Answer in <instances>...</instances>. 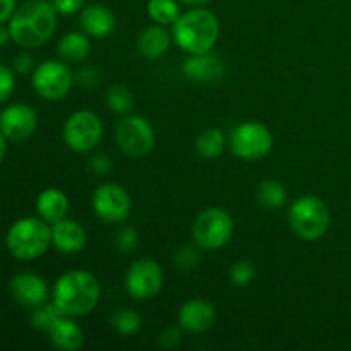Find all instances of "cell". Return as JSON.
Returning <instances> with one entry per match:
<instances>
[{
	"label": "cell",
	"mask_w": 351,
	"mask_h": 351,
	"mask_svg": "<svg viewBox=\"0 0 351 351\" xmlns=\"http://www.w3.org/2000/svg\"><path fill=\"white\" fill-rule=\"evenodd\" d=\"M10 291L17 304L27 308H36L48 298V285L40 274L19 273L10 281Z\"/></svg>",
	"instance_id": "15"
},
{
	"label": "cell",
	"mask_w": 351,
	"mask_h": 351,
	"mask_svg": "<svg viewBox=\"0 0 351 351\" xmlns=\"http://www.w3.org/2000/svg\"><path fill=\"white\" fill-rule=\"evenodd\" d=\"M112 167V160L106 154H96V156L89 160V170L95 175H98V177H105L106 173H110Z\"/></svg>",
	"instance_id": "36"
},
{
	"label": "cell",
	"mask_w": 351,
	"mask_h": 351,
	"mask_svg": "<svg viewBox=\"0 0 351 351\" xmlns=\"http://www.w3.org/2000/svg\"><path fill=\"white\" fill-rule=\"evenodd\" d=\"M5 245L16 259L26 263L40 259L51 245V225L40 216L17 219L7 232Z\"/></svg>",
	"instance_id": "4"
},
{
	"label": "cell",
	"mask_w": 351,
	"mask_h": 351,
	"mask_svg": "<svg viewBox=\"0 0 351 351\" xmlns=\"http://www.w3.org/2000/svg\"><path fill=\"white\" fill-rule=\"evenodd\" d=\"M75 81L79 82L84 88H96V86L101 82V72L98 67H93V65H82L77 72H75Z\"/></svg>",
	"instance_id": "32"
},
{
	"label": "cell",
	"mask_w": 351,
	"mask_h": 351,
	"mask_svg": "<svg viewBox=\"0 0 351 351\" xmlns=\"http://www.w3.org/2000/svg\"><path fill=\"white\" fill-rule=\"evenodd\" d=\"M182 338H184V329L178 326H168L167 329H163V332L160 335V346L163 348L171 350L177 348L182 343Z\"/></svg>",
	"instance_id": "34"
},
{
	"label": "cell",
	"mask_w": 351,
	"mask_h": 351,
	"mask_svg": "<svg viewBox=\"0 0 351 351\" xmlns=\"http://www.w3.org/2000/svg\"><path fill=\"white\" fill-rule=\"evenodd\" d=\"M75 82L74 72L64 60H45L34 67L31 84L34 91L45 99H62L71 93Z\"/></svg>",
	"instance_id": "10"
},
{
	"label": "cell",
	"mask_w": 351,
	"mask_h": 351,
	"mask_svg": "<svg viewBox=\"0 0 351 351\" xmlns=\"http://www.w3.org/2000/svg\"><path fill=\"white\" fill-rule=\"evenodd\" d=\"M79 23H81L82 31L95 40L108 38L117 26L115 14L103 3H91L84 7L79 16Z\"/></svg>",
	"instance_id": "18"
},
{
	"label": "cell",
	"mask_w": 351,
	"mask_h": 351,
	"mask_svg": "<svg viewBox=\"0 0 351 351\" xmlns=\"http://www.w3.org/2000/svg\"><path fill=\"white\" fill-rule=\"evenodd\" d=\"M91 206L95 215L101 221L117 225L129 218L132 201H130V195L125 187L115 184V182H105L93 194Z\"/></svg>",
	"instance_id": "12"
},
{
	"label": "cell",
	"mask_w": 351,
	"mask_h": 351,
	"mask_svg": "<svg viewBox=\"0 0 351 351\" xmlns=\"http://www.w3.org/2000/svg\"><path fill=\"white\" fill-rule=\"evenodd\" d=\"M58 57L69 64H81L91 53V38L84 31H71L58 40Z\"/></svg>",
	"instance_id": "22"
},
{
	"label": "cell",
	"mask_w": 351,
	"mask_h": 351,
	"mask_svg": "<svg viewBox=\"0 0 351 351\" xmlns=\"http://www.w3.org/2000/svg\"><path fill=\"white\" fill-rule=\"evenodd\" d=\"M60 16H74L84 9V0H51Z\"/></svg>",
	"instance_id": "35"
},
{
	"label": "cell",
	"mask_w": 351,
	"mask_h": 351,
	"mask_svg": "<svg viewBox=\"0 0 351 351\" xmlns=\"http://www.w3.org/2000/svg\"><path fill=\"white\" fill-rule=\"evenodd\" d=\"M178 2L187 7H208L213 0H178Z\"/></svg>",
	"instance_id": "39"
},
{
	"label": "cell",
	"mask_w": 351,
	"mask_h": 351,
	"mask_svg": "<svg viewBox=\"0 0 351 351\" xmlns=\"http://www.w3.org/2000/svg\"><path fill=\"white\" fill-rule=\"evenodd\" d=\"M165 287V273L160 264L149 257L134 261L125 274L127 293L137 302L153 300Z\"/></svg>",
	"instance_id": "11"
},
{
	"label": "cell",
	"mask_w": 351,
	"mask_h": 351,
	"mask_svg": "<svg viewBox=\"0 0 351 351\" xmlns=\"http://www.w3.org/2000/svg\"><path fill=\"white\" fill-rule=\"evenodd\" d=\"M288 223L298 239L314 242L328 233L331 226V209L317 195H302L291 202Z\"/></svg>",
	"instance_id": "5"
},
{
	"label": "cell",
	"mask_w": 351,
	"mask_h": 351,
	"mask_svg": "<svg viewBox=\"0 0 351 351\" xmlns=\"http://www.w3.org/2000/svg\"><path fill=\"white\" fill-rule=\"evenodd\" d=\"M17 9V0H0V24L9 23Z\"/></svg>",
	"instance_id": "38"
},
{
	"label": "cell",
	"mask_w": 351,
	"mask_h": 351,
	"mask_svg": "<svg viewBox=\"0 0 351 351\" xmlns=\"http://www.w3.org/2000/svg\"><path fill=\"white\" fill-rule=\"evenodd\" d=\"M175 266L180 271H194L201 264V247L195 245H182L173 256Z\"/></svg>",
	"instance_id": "29"
},
{
	"label": "cell",
	"mask_w": 351,
	"mask_h": 351,
	"mask_svg": "<svg viewBox=\"0 0 351 351\" xmlns=\"http://www.w3.org/2000/svg\"><path fill=\"white\" fill-rule=\"evenodd\" d=\"M226 144L228 141H226L223 130L218 127H209V129L202 130L195 139V151L204 160H216L226 149Z\"/></svg>",
	"instance_id": "23"
},
{
	"label": "cell",
	"mask_w": 351,
	"mask_h": 351,
	"mask_svg": "<svg viewBox=\"0 0 351 351\" xmlns=\"http://www.w3.org/2000/svg\"><path fill=\"white\" fill-rule=\"evenodd\" d=\"M235 221L223 208H208L201 211L192 226L194 242L204 250H219L232 240Z\"/></svg>",
	"instance_id": "6"
},
{
	"label": "cell",
	"mask_w": 351,
	"mask_h": 351,
	"mask_svg": "<svg viewBox=\"0 0 351 351\" xmlns=\"http://www.w3.org/2000/svg\"><path fill=\"white\" fill-rule=\"evenodd\" d=\"M7 40H10L9 29H3V27H0V47H2Z\"/></svg>",
	"instance_id": "41"
},
{
	"label": "cell",
	"mask_w": 351,
	"mask_h": 351,
	"mask_svg": "<svg viewBox=\"0 0 351 351\" xmlns=\"http://www.w3.org/2000/svg\"><path fill=\"white\" fill-rule=\"evenodd\" d=\"M14 88H16V75L12 69L0 65V103L7 101L12 96Z\"/></svg>",
	"instance_id": "33"
},
{
	"label": "cell",
	"mask_w": 351,
	"mask_h": 351,
	"mask_svg": "<svg viewBox=\"0 0 351 351\" xmlns=\"http://www.w3.org/2000/svg\"><path fill=\"white\" fill-rule=\"evenodd\" d=\"M287 189L280 180L266 178L257 185V201L266 209H280L287 202Z\"/></svg>",
	"instance_id": "24"
},
{
	"label": "cell",
	"mask_w": 351,
	"mask_h": 351,
	"mask_svg": "<svg viewBox=\"0 0 351 351\" xmlns=\"http://www.w3.org/2000/svg\"><path fill=\"white\" fill-rule=\"evenodd\" d=\"M47 335L51 346L62 351H77L84 345V331L75 322V317H69V315H62L60 319H57Z\"/></svg>",
	"instance_id": "19"
},
{
	"label": "cell",
	"mask_w": 351,
	"mask_h": 351,
	"mask_svg": "<svg viewBox=\"0 0 351 351\" xmlns=\"http://www.w3.org/2000/svg\"><path fill=\"white\" fill-rule=\"evenodd\" d=\"M173 41V34L167 29V26L153 24L143 29L137 38V50L147 60H158L168 53Z\"/></svg>",
	"instance_id": "20"
},
{
	"label": "cell",
	"mask_w": 351,
	"mask_h": 351,
	"mask_svg": "<svg viewBox=\"0 0 351 351\" xmlns=\"http://www.w3.org/2000/svg\"><path fill=\"white\" fill-rule=\"evenodd\" d=\"M101 287L98 278L84 269H71L62 274L53 287V304L69 317H86L99 304Z\"/></svg>",
	"instance_id": "2"
},
{
	"label": "cell",
	"mask_w": 351,
	"mask_h": 351,
	"mask_svg": "<svg viewBox=\"0 0 351 351\" xmlns=\"http://www.w3.org/2000/svg\"><path fill=\"white\" fill-rule=\"evenodd\" d=\"M256 266L250 261L242 259L237 261L232 267H230V281H232L235 287H249L250 283L256 278Z\"/></svg>",
	"instance_id": "31"
},
{
	"label": "cell",
	"mask_w": 351,
	"mask_h": 351,
	"mask_svg": "<svg viewBox=\"0 0 351 351\" xmlns=\"http://www.w3.org/2000/svg\"><path fill=\"white\" fill-rule=\"evenodd\" d=\"M88 243V233L81 223L64 218L51 225V245L62 254H77Z\"/></svg>",
	"instance_id": "17"
},
{
	"label": "cell",
	"mask_w": 351,
	"mask_h": 351,
	"mask_svg": "<svg viewBox=\"0 0 351 351\" xmlns=\"http://www.w3.org/2000/svg\"><path fill=\"white\" fill-rule=\"evenodd\" d=\"M14 71L21 75H26L29 74V72H33L34 71L33 57H31L27 51H23V53L17 55V57L14 58Z\"/></svg>",
	"instance_id": "37"
},
{
	"label": "cell",
	"mask_w": 351,
	"mask_h": 351,
	"mask_svg": "<svg viewBox=\"0 0 351 351\" xmlns=\"http://www.w3.org/2000/svg\"><path fill=\"white\" fill-rule=\"evenodd\" d=\"M230 149L243 161H259L273 151L274 137L269 127L261 122H243L230 134Z\"/></svg>",
	"instance_id": "7"
},
{
	"label": "cell",
	"mask_w": 351,
	"mask_h": 351,
	"mask_svg": "<svg viewBox=\"0 0 351 351\" xmlns=\"http://www.w3.org/2000/svg\"><path fill=\"white\" fill-rule=\"evenodd\" d=\"M216 308L211 302L204 298H192L187 300L180 307L178 312V324L184 331L192 332V335H201V332L209 331L215 326Z\"/></svg>",
	"instance_id": "14"
},
{
	"label": "cell",
	"mask_w": 351,
	"mask_h": 351,
	"mask_svg": "<svg viewBox=\"0 0 351 351\" xmlns=\"http://www.w3.org/2000/svg\"><path fill=\"white\" fill-rule=\"evenodd\" d=\"M113 243H115V249L119 252L129 254L132 250L137 249L139 245V233L134 226L130 225H122L117 228L115 237H113Z\"/></svg>",
	"instance_id": "30"
},
{
	"label": "cell",
	"mask_w": 351,
	"mask_h": 351,
	"mask_svg": "<svg viewBox=\"0 0 351 351\" xmlns=\"http://www.w3.org/2000/svg\"><path fill=\"white\" fill-rule=\"evenodd\" d=\"M115 141L122 153L130 158H144L153 151L156 136L154 129L144 117L123 115L115 129Z\"/></svg>",
	"instance_id": "9"
},
{
	"label": "cell",
	"mask_w": 351,
	"mask_h": 351,
	"mask_svg": "<svg viewBox=\"0 0 351 351\" xmlns=\"http://www.w3.org/2000/svg\"><path fill=\"white\" fill-rule=\"evenodd\" d=\"M5 139H7V137H5V136H3V134H2V130H0V165H2L3 158H5V154H7V146H5Z\"/></svg>",
	"instance_id": "40"
},
{
	"label": "cell",
	"mask_w": 351,
	"mask_h": 351,
	"mask_svg": "<svg viewBox=\"0 0 351 351\" xmlns=\"http://www.w3.org/2000/svg\"><path fill=\"white\" fill-rule=\"evenodd\" d=\"M36 211L41 219L53 225L60 219L67 218L69 213V197L64 191L57 187L45 189L36 199Z\"/></svg>",
	"instance_id": "21"
},
{
	"label": "cell",
	"mask_w": 351,
	"mask_h": 351,
	"mask_svg": "<svg viewBox=\"0 0 351 351\" xmlns=\"http://www.w3.org/2000/svg\"><path fill=\"white\" fill-rule=\"evenodd\" d=\"M38 129V115L24 103L9 105L0 113V130L10 141H24Z\"/></svg>",
	"instance_id": "13"
},
{
	"label": "cell",
	"mask_w": 351,
	"mask_h": 351,
	"mask_svg": "<svg viewBox=\"0 0 351 351\" xmlns=\"http://www.w3.org/2000/svg\"><path fill=\"white\" fill-rule=\"evenodd\" d=\"M134 103H136V98L127 86L117 84L106 93V105L117 115H129L134 108Z\"/></svg>",
	"instance_id": "27"
},
{
	"label": "cell",
	"mask_w": 351,
	"mask_h": 351,
	"mask_svg": "<svg viewBox=\"0 0 351 351\" xmlns=\"http://www.w3.org/2000/svg\"><path fill=\"white\" fill-rule=\"evenodd\" d=\"M173 41L189 55L213 51L219 40V21L206 7H191L171 26Z\"/></svg>",
	"instance_id": "3"
},
{
	"label": "cell",
	"mask_w": 351,
	"mask_h": 351,
	"mask_svg": "<svg viewBox=\"0 0 351 351\" xmlns=\"http://www.w3.org/2000/svg\"><path fill=\"white\" fill-rule=\"evenodd\" d=\"M58 12L48 0H27L9 21L10 40L23 48H38L51 40L57 29Z\"/></svg>",
	"instance_id": "1"
},
{
	"label": "cell",
	"mask_w": 351,
	"mask_h": 351,
	"mask_svg": "<svg viewBox=\"0 0 351 351\" xmlns=\"http://www.w3.org/2000/svg\"><path fill=\"white\" fill-rule=\"evenodd\" d=\"M182 72L191 81L209 84V82H216L223 77L225 65H223L221 58L208 51V53L189 55L182 65Z\"/></svg>",
	"instance_id": "16"
},
{
	"label": "cell",
	"mask_w": 351,
	"mask_h": 351,
	"mask_svg": "<svg viewBox=\"0 0 351 351\" xmlns=\"http://www.w3.org/2000/svg\"><path fill=\"white\" fill-rule=\"evenodd\" d=\"M182 3L178 0H149L147 2V16L154 24L173 26L175 21L182 14Z\"/></svg>",
	"instance_id": "25"
},
{
	"label": "cell",
	"mask_w": 351,
	"mask_h": 351,
	"mask_svg": "<svg viewBox=\"0 0 351 351\" xmlns=\"http://www.w3.org/2000/svg\"><path fill=\"white\" fill-rule=\"evenodd\" d=\"M62 136L74 153H91L103 141V122L91 110H79L65 120Z\"/></svg>",
	"instance_id": "8"
},
{
	"label": "cell",
	"mask_w": 351,
	"mask_h": 351,
	"mask_svg": "<svg viewBox=\"0 0 351 351\" xmlns=\"http://www.w3.org/2000/svg\"><path fill=\"white\" fill-rule=\"evenodd\" d=\"M62 312L57 305L51 302V304H41L36 308H33V314H31V326H33L36 331L48 332V329L57 322V319L62 317Z\"/></svg>",
	"instance_id": "28"
},
{
	"label": "cell",
	"mask_w": 351,
	"mask_h": 351,
	"mask_svg": "<svg viewBox=\"0 0 351 351\" xmlns=\"http://www.w3.org/2000/svg\"><path fill=\"white\" fill-rule=\"evenodd\" d=\"M110 324H112L113 331L120 336H129L137 335L143 328V317L137 314L134 308H117L112 315H110Z\"/></svg>",
	"instance_id": "26"
}]
</instances>
